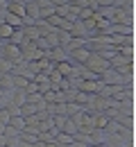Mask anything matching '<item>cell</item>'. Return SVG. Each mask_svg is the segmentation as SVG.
Returning <instances> with one entry per match:
<instances>
[{
  "mask_svg": "<svg viewBox=\"0 0 136 147\" xmlns=\"http://www.w3.org/2000/svg\"><path fill=\"white\" fill-rule=\"evenodd\" d=\"M91 73H95V75H100V73H104L107 68H109V61L104 59V57H100L97 52H91V57L86 59V63H84Z\"/></svg>",
  "mask_w": 136,
  "mask_h": 147,
  "instance_id": "1",
  "label": "cell"
},
{
  "mask_svg": "<svg viewBox=\"0 0 136 147\" xmlns=\"http://www.w3.org/2000/svg\"><path fill=\"white\" fill-rule=\"evenodd\" d=\"M2 57L16 66V63L23 61V48L16 45V43H5V48H2Z\"/></svg>",
  "mask_w": 136,
  "mask_h": 147,
  "instance_id": "2",
  "label": "cell"
},
{
  "mask_svg": "<svg viewBox=\"0 0 136 147\" xmlns=\"http://www.w3.org/2000/svg\"><path fill=\"white\" fill-rule=\"evenodd\" d=\"M61 131H64V134H70V136H75V138H77L79 127L75 125V120H73V118H66V120H64V125H61Z\"/></svg>",
  "mask_w": 136,
  "mask_h": 147,
  "instance_id": "3",
  "label": "cell"
},
{
  "mask_svg": "<svg viewBox=\"0 0 136 147\" xmlns=\"http://www.w3.org/2000/svg\"><path fill=\"white\" fill-rule=\"evenodd\" d=\"M7 11L18 16V18H25V5L23 2H7Z\"/></svg>",
  "mask_w": 136,
  "mask_h": 147,
  "instance_id": "4",
  "label": "cell"
},
{
  "mask_svg": "<svg viewBox=\"0 0 136 147\" xmlns=\"http://www.w3.org/2000/svg\"><path fill=\"white\" fill-rule=\"evenodd\" d=\"M7 125H9V127H14L16 131H23V129L27 127V122H25V118H23V115H9Z\"/></svg>",
  "mask_w": 136,
  "mask_h": 147,
  "instance_id": "5",
  "label": "cell"
},
{
  "mask_svg": "<svg viewBox=\"0 0 136 147\" xmlns=\"http://www.w3.org/2000/svg\"><path fill=\"white\" fill-rule=\"evenodd\" d=\"M12 34H14V27H9L7 23H2V25H0V38L7 43V41L12 38Z\"/></svg>",
  "mask_w": 136,
  "mask_h": 147,
  "instance_id": "6",
  "label": "cell"
},
{
  "mask_svg": "<svg viewBox=\"0 0 136 147\" xmlns=\"http://www.w3.org/2000/svg\"><path fill=\"white\" fill-rule=\"evenodd\" d=\"M68 11H70V5H59V7H55V14H57V16H61V18H64Z\"/></svg>",
  "mask_w": 136,
  "mask_h": 147,
  "instance_id": "7",
  "label": "cell"
},
{
  "mask_svg": "<svg viewBox=\"0 0 136 147\" xmlns=\"http://www.w3.org/2000/svg\"><path fill=\"white\" fill-rule=\"evenodd\" d=\"M0 9H7V0H0Z\"/></svg>",
  "mask_w": 136,
  "mask_h": 147,
  "instance_id": "8",
  "label": "cell"
},
{
  "mask_svg": "<svg viewBox=\"0 0 136 147\" xmlns=\"http://www.w3.org/2000/svg\"><path fill=\"white\" fill-rule=\"evenodd\" d=\"M7 2H23V5H25L27 0H7Z\"/></svg>",
  "mask_w": 136,
  "mask_h": 147,
  "instance_id": "9",
  "label": "cell"
},
{
  "mask_svg": "<svg viewBox=\"0 0 136 147\" xmlns=\"http://www.w3.org/2000/svg\"><path fill=\"white\" fill-rule=\"evenodd\" d=\"M2 48H5V41H2V38H0V52H2Z\"/></svg>",
  "mask_w": 136,
  "mask_h": 147,
  "instance_id": "10",
  "label": "cell"
},
{
  "mask_svg": "<svg viewBox=\"0 0 136 147\" xmlns=\"http://www.w3.org/2000/svg\"><path fill=\"white\" fill-rule=\"evenodd\" d=\"M68 2H70V5H73V2H77V0H68Z\"/></svg>",
  "mask_w": 136,
  "mask_h": 147,
  "instance_id": "11",
  "label": "cell"
}]
</instances>
